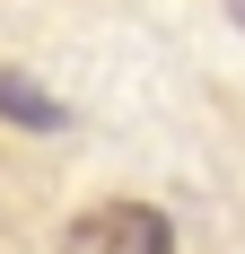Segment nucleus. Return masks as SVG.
Listing matches in <instances>:
<instances>
[{"label":"nucleus","instance_id":"1","mask_svg":"<svg viewBox=\"0 0 245 254\" xmlns=\"http://www.w3.org/2000/svg\"><path fill=\"white\" fill-rule=\"evenodd\" d=\"M61 254H175V219L149 210V202H105L88 219H70Z\"/></svg>","mask_w":245,"mask_h":254},{"label":"nucleus","instance_id":"2","mask_svg":"<svg viewBox=\"0 0 245 254\" xmlns=\"http://www.w3.org/2000/svg\"><path fill=\"white\" fill-rule=\"evenodd\" d=\"M0 123H18V131H61L70 105L53 97V88H35L26 70H0Z\"/></svg>","mask_w":245,"mask_h":254},{"label":"nucleus","instance_id":"3","mask_svg":"<svg viewBox=\"0 0 245 254\" xmlns=\"http://www.w3.org/2000/svg\"><path fill=\"white\" fill-rule=\"evenodd\" d=\"M228 9H237V26H245V0H228Z\"/></svg>","mask_w":245,"mask_h":254}]
</instances>
